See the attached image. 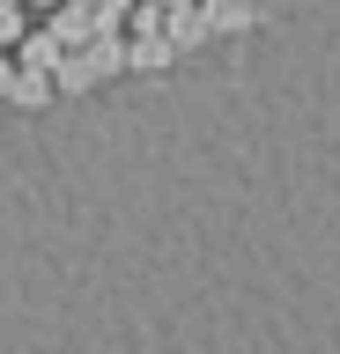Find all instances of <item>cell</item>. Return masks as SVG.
Instances as JSON below:
<instances>
[{"instance_id": "obj_1", "label": "cell", "mask_w": 340, "mask_h": 354, "mask_svg": "<svg viewBox=\"0 0 340 354\" xmlns=\"http://www.w3.org/2000/svg\"><path fill=\"white\" fill-rule=\"evenodd\" d=\"M163 37H170V52L185 59V52H200V44L215 37V22H207V8L193 0V8H170V15H163Z\"/></svg>"}, {"instance_id": "obj_2", "label": "cell", "mask_w": 340, "mask_h": 354, "mask_svg": "<svg viewBox=\"0 0 340 354\" xmlns=\"http://www.w3.org/2000/svg\"><path fill=\"white\" fill-rule=\"evenodd\" d=\"M52 96H60V88H52V74H45V66H23V59H15V82H8V104H23V111H45Z\"/></svg>"}, {"instance_id": "obj_3", "label": "cell", "mask_w": 340, "mask_h": 354, "mask_svg": "<svg viewBox=\"0 0 340 354\" xmlns=\"http://www.w3.org/2000/svg\"><path fill=\"white\" fill-rule=\"evenodd\" d=\"M170 59H178V52H170L163 30H134V37H126V66H141V74H163Z\"/></svg>"}, {"instance_id": "obj_4", "label": "cell", "mask_w": 340, "mask_h": 354, "mask_svg": "<svg viewBox=\"0 0 340 354\" xmlns=\"http://www.w3.org/2000/svg\"><path fill=\"white\" fill-rule=\"evenodd\" d=\"M45 30H52V37H60V44H67V52H74V44H89L96 15H89V8H82V0H60V8H52V22H45Z\"/></svg>"}, {"instance_id": "obj_5", "label": "cell", "mask_w": 340, "mask_h": 354, "mask_svg": "<svg viewBox=\"0 0 340 354\" xmlns=\"http://www.w3.org/2000/svg\"><path fill=\"white\" fill-rule=\"evenodd\" d=\"M207 8V22H215V37H229V30H251L259 22V8L251 0H200Z\"/></svg>"}, {"instance_id": "obj_6", "label": "cell", "mask_w": 340, "mask_h": 354, "mask_svg": "<svg viewBox=\"0 0 340 354\" xmlns=\"http://www.w3.org/2000/svg\"><path fill=\"white\" fill-rule=\"evenodd\" d=\"M60 52H67V44L52 37V30H23V44H15V59H23V66H45V74H52Z\"/></svg>"}, {"instance_id": "obj_7", "label": "cell", "mask_w": 340, "mask_h": 354, "mask_svg": "<svg viewBox=\"0 0 340 354\" xmlns=\"http://www.w3.org/2000/svg\"><path fill=\"white\" fill-rule=\"evenodd\" d=\"M23 30H30V8H23V0H0V52H15Z\"/></svg>"}, {"instance_id": "obj_8", "label": "cell", "mask_w": 340, "mask_h": 354, "mask_svg": "<svg viewBox=\"0 0 340 354\" xmlns=\"http://www.w3.org/2000/svg\"><path fill=\"white\" fill-rule=\"evenodd\" d=\"M8 82H15V52H0V104H8Z\"/></svg>"}, {"instance_id": "obj_9", "label": "cell", "mask_w": 340, "mask_h": 354, "mask_svg": "<svg viewBox=\"0 0 340 354\" xmlns=\"http://www.w3.org/2000/svg\"><path fill=\"white\" fill-rule=\"evenodd\" d=\"M156 8H163V15H170V8H193V0H156Z\"/></svg>"}]
</instances>
